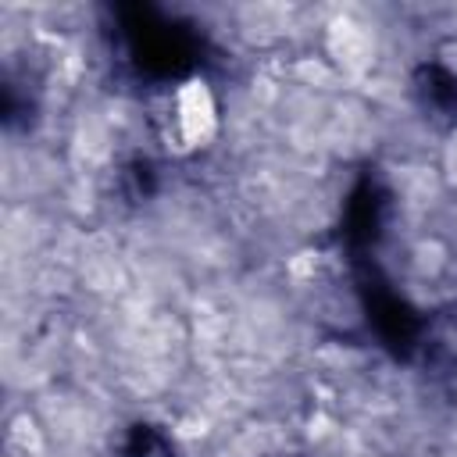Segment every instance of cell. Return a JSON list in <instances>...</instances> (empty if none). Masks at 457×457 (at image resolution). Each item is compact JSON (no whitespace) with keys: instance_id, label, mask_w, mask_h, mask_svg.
<instances>
[{"instance_id":"obj_1","label":"cell","mask_w":457,"mask_h":457,"mask_svg":"<svg viewBox=\"0 0 457 457\" xmlns=\"http://www.w3.org/2000/svg\"><path fill=\"white\" fill-rule=\"evenodd\" d=\"M179 125H182V136L189 143H200L214 132V104L207 96L204 86H189L179 93Z\"/></svg>"}]
</instances>
